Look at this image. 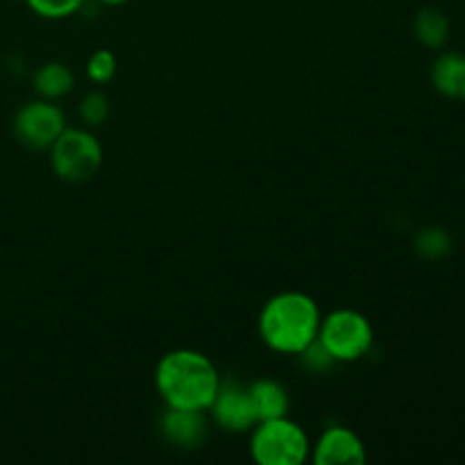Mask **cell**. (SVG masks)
I'll return each instance as SVG.
<instances>
[{
  "label": "cell",
  "instance_id": "cell-1",
  "mask_svg": "<svg viewBox=\"0 0 465 465\" xmlns=\"http://www.w3.org/2000/svg\"><path fill=\"white\" fill-rule=\"evenodd\" d=\"M223 377L209 357L195 350L163 354L154 371V386L166 407L209 411Z\"/></svg>",
  "mask_w": 465,
  "mask_h": 465
},
{
  "label": "cell",
  "instance_id": "cell-2",
  "mask_svg": "<svg viewBox=\"0 0 465 465\" xmlns=\"http://www.w3.org/2000/svg\"><path fill=\"white\" fill-rule=\"evenodd\" d=\"M321 321L322 316L316 300L300 291H284L263 304L257 327L268 348L298 357L318 339Z\"/></svg>",
  "mask_w": 465,
  "mask_h": 465
},
{
  "label": "cell",
  "instance_id": "cell-3",
  "mask_svg": "<svg viewBox=\"0 0 465 465\" xmlns=\"http://www.w3.org/2000/svg\"><path fill=\"white\" fill-rule=\"evenodd\" d=\"M250 431V454L259 465H302L312 457L307 431L289 416L259 420Z\"/></svg>",
  "mask_w": 465,
  "mask_h": 465
},
{
  "label": "cell",
  "instance_id": "cell-4",
  "mask_svg": "<svg viewBox=\"0 0 465 465\" xmlns=\"http://www.w3.org/2000/svg\"><path fill=\"white\" fill-rule=\"evenodd\" d=\"M50 166L66 184H84L103 166V145L82 127H66L50 145Z\"/></svg>",
  "mask_w": 465,
  "mask_h": 465
},
{
  "label": "cell",
  "instance_id": "cell-5",
  "mask_svg": "<svg viewBox=\"0 0 465 465\" xmlns=\"http://www.w3.org/2000/svg\"><path fill=\"white\" fill-rule=\"evenodd\" d=\"M318 341L336 363H350L371 352L375 331L363 313L354 309H336L321 321Z\"/></svg>",
  "mask_w": 465,
  "mask_h": 465
},
{
  "label": "cell",
  "instance_id": "cell-6",
  "mask_svg": "<svg viewBox=\"0 0 465 465\" xmlns=\"http://www.w3.org/2000/svg\"><path fill=\"white\" fill-rule=\"evenodd\" d=\"M66 130L64 112L54 100H32L14 116V136L30 150H50L57 136Z\"/></svg>",
  "mask_w": 465,
  "mask_h": 465
},
{
  "label": "cell",
  "instance_id": "cell-7",
  "mask_svg": "<svg viewBox=\"0 0 465 465\" xmlns=\"http://www.w3.org/2000/svg\"><path fill=\"white\" fill-rule=\"evenodd\" d=\"M209 411H212L213 422L221 430L234 431V434L250 431L259 422L252 395H250V386L239 380H221V386H218V393Z\"/></svg>",
  "mask_w": 465,
  "mask_h": 465
},
{
  "label": "cell",
  "instance_id": "cell-8",
  "mask_svg": "<svg viewBox=\"0 0 465 465\" xmlns=\"http://www.w3.org/2000/svg\"><path fill=\"white\" fill-rule=\"evenodd\" d=\"M312 459L316 465H361L366 463V445L350 427H327L321 439L312 445Z\"/></svg>",
  "mask_w": 465,
  "mask_h": 465
},
{
  "label": "cell",
  "instance_id": "cell-9",
  "mask_svg": "<svg viewBox=\"0 0 465 465\" xmlns=\"http://www.w3.org/2000/svg\"><path fill=\"white\" fill-rule=\"evenodd\" d=\"M159 431L175 448L193 450L200 448L207 436V418H204V411L166 407V411L159 418Z\"/></svg>",
  "mask_w": 465,
  "mask_h": 465
},
{
  "label": "cell",
  "instance_id": "cell-10",
  "mask_svg": "<svg viewBox=\"0 0 465 465\" xmlns=\"http://www.w3.org/2000/svg\"><path fill=\"white\" fill-rule=\"evenodd\" d=\"M431 84L450 100H465V54L440 53L431 64Z\"/></svg>",
  "mask_w": 465,
  "mask_h": 465
},
{
  "label": "cell",
  "instance_id": "cell-11",
  "mask_svg": "<svg viewBox=\"0 0 465 465\" xmlns=\"http://www.w3.org/2000/svg\"><path fill=\"white\" fill-rule=\"evenodd\" d=\"M250 386V395H252L254 411H257L259 420H271V418L289 416V391L271 377H262L254 380Z\"/></svg>",
  "mask_w": 465,
  "mask_h": 465
},
{
  "label": "cell",
  "instance_id": "cell-12",
  "mask_svg": "<svg viewBox=\"0 0 465 465\" xmlns=\"http://www.w3.org/2000/svg\"><path fill=\"white\" fill-rule=\"evenodd\" d=\"M413 35L425 48L439 50L450 39V18L439 7H422L413 18Z\"/></svg>",
  "mask_w": 465,
  "mask_h": 465
},
{
  "label": "cell",
  "instance_id": "cell-13",
  "mask_svg": "<svg viewBox=\"0 0 465 465\" xmlns=\"http://www.w3.org/2000/svg\"><path fill=\"white\" fill-rule=\"evenodd\" d=\"M75 84L73 71L62 62H48L35 73V89L39 98L59 100Z\"/></svg>",
  "mask_w": 465,
  "mask_h": 465
},
{
  "label": "cell",
  "instance_id": "cell-14",
  "mask_svg": "<svg viewBox=\"0 0 465 465\" xmlns=\"http://www.w3.org/2000/svg\"><path fill=\"white\" fill-rule=\"evenodd\" d=\"M413 250H416L422 259H431V262H434V259H445L454 250V239L445 227H422V230L413 236Z\"/></svg>",
  "mask_w": 465,
  "mask_h": 465
},
{
  "label": "cell",
  "instance_id": "cell-15",
  "mask_svg": "<svg viewBox=\"0 0 465 465\" xmlns=\"http://www.w3.org/2000/svg\"><path fill=\"white\" fill-rule=\"evenodd\" d=\"M77 114H80L84 125L89 127L103 125L109 116L107 95L100 94V91H89V94L80 100V104H77Z\"/></svg>",
  "mask_w": 465,
  "mask_h": 465
},
{
  "label": "cell",
  "instance_id": "cell-16",
  "mask_svg": "<svg viewBox=\"0 0 465 465\" xmlns=\"http://www.w3.org/2000/svg\"><path fill=\"white\" fill-rule=\"evenodd\" d=\"M25 5L36 16L57 21V18H66L80 12L84 0H25Z\"/></svg>",
  "mask_w": 465,
  "mask_h": 465
},
{
  "label": "cell",
  "instance_id": "cell-17",
  "mask_svg": "<svg viewBox=\"0 0 465 465\" xmlns=\"http://www.w3.org/2000/svg\"><path fill=\"white\" fill-rule=\"evenodd\" d=\"M116 57H114L112 50H95L91 53V57L86 59V75L91 77V82L95 84H107L116 75Z\"/></svg>",
  "mask_w": 465,
  "mask_h": 465
},
{
  "label": "cell",
  "instance_id": "cell-18",
  "mask_svg": "<svg viewBox=\"0 0 465 465\" xmlns=\"http://www.w3.org/2000/svg\"><path fill=\"white\" fill-rule=\"evenodd\" d=\"M298 357H300V361H302V366L309 368L312 372H327V371H331V366L336 363L334 359H331V354L322 348V343L318 339L313 341L309 348H304Z\"/></svg>",
  "mask_w": 465,
  "mask_h": 465
},
{
  "label": "cell",
  "instance_id": "cell-19",
  "mask_svg": "<svg viewBox=\"0 0 465 465\" xmlns=\"http://www.w3.org/2000/svg\"><path fill=\"white\" fill-rule=\"evenodd\" d=\"M100 5H109V7H116V5H125L127 0H98Z\"/></svg>",
  "mask_w": 465,
  "mask_h": 465
}]
</instances>
